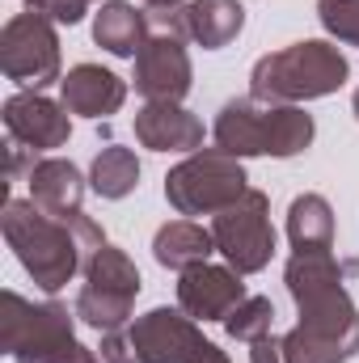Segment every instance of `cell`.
<instances>
[{
	"mask_svg": "<svg viewBox=\"0 0 359 363\" xmlns=\"http://www.w3.org/2000/svg\"><path fill=\"white\" fill-rule=\"evenodd\" d=\"M283 283L296 300V330L283 334L287 363H347L359 355V308L347 291L343 262L330 250L292 254Z\"/></svg>",
	"mask_w": 359,
	"mask_h": 363,
	"instance_id": "6da1fadb",
	"label": "cell"
},
{
	"mask_svg": "<svg viewBox=\"0 0 359 363\" xmlns=\"http://www.w3.org/2000/svg\"><path fill=\"white\" fill-rule=\"evenodd\" d=\"M0 224H4V241L17 254L21 271L47 296L64 291L93 262V254L106 245V233L85 211L81 216H51L34 199H9Z\"/></svg>",
	"mask_w": 359,
	"mask_h": 363,
	"instance_id": "7a4b0ae2",
	"label": "cell"
},
{
	"mask_svg": "<svg viewBox=\"0 0 359 363\" xmlns=\"http://www.w3.org/2000/svg\"><path fill=\"white\" fill-rule=\"evenodd\" d=\"M216 148H224L228 157H300L313 135L317 123L304 106H283V101H258L254 93L233 97L220 106L216 114Z\"/></svg>",
	"mask_w": 359,
	"mask_h": 363,
	"instance_id": "3957f363",
	"label": "cell"
},
{
	"mask_svg": "<svg viewBox=\"0 0 359 363\" xmlns=\"http://www.w3.org/2000/svg\"><path fill=\"white\" fill-rule=\"evenodd\" d=\"M72 317L55 300H26L13 287L0 296V351L13 363H101L77 338Z\"/></svg>",
	"mask_w": 359,
	"mask_h": 363,
	"instance_id": "277c9868",
	"label": "cell"
},
{
	"mask_svg": "<svg viewBox=\"0 0 359 363\" xmlns=\"http://www.w3.org/2000/svg\"><path fill=\"white\" fill-rule=\"evenodd\" d=\"M351 64L330 38H304L283 51H270L250 72V93L258 101H283L300 106L313 97H330L347 85Z\"/></svg>",
	"mask_w": 359,
	"mask_h": 363,
	"instance_id": "5b68a950",
	"label": "cell"
},
{
	"mask_svg": "<svg viewBox=\"0 0 359 363\" xmlns=\"http://www.w3.org/2000/svg\"><path fill=\"white\" fill-rule=\"evenodd\" d=\"M148 13V38L136 55V93L144 101H182L194 85V68L186 55L190 21L186 4L174 9H144Z\"/></svg>",
	"mask_w": 359,
	"mask_h": 363,
	"instance_id": "8992f818",
	"label": "cell"
},
{
	"mask_svg": "<svg viewBox=\"0 0 359 363\" xmlns=\"http://www.w3.org/2000/svg\"><path fill=\"white\" fill-rule=\"evenodd\" d=\"M245 182L241 157H228L224 148H199L165 174V199L178 216H220L250 190Z\"/></svg>",
	"mask_w": 359,
	"mask_h": 363,
	"instance_id": "52a82bcc",
	"label": "cell"
},
{
	"mask_svg": "<svg viewBox=\"0 0 359 363\" xmlns=\"http://www.w3.org/2000/svg\"><path fill=\"white\" fill-rule=\"evenodd\" d=\"M203 330L182 308H153L123 330L101 334V363H186Z\"/></svg>",
	"mask_w": 359,
	"mask_h": 363,
	"instance_id": "ba28073f",
	"label": "cell"
},
{
	"mask_svg": "<svg viewBox=\"0 0 359 363\" xmlns=\"http://www.w3.org/2000/svg\"><path fill=\"white\" fill-rule=\"evenodd\" d=\"M140 271L136 262L118 250V245H101L93 254V262L85 267V283L77 291V317L97 330V334H110V330H123L131 321V308H136V296H140Z\"/></svg>",
	"mask_w": 359,
	"mask_h": 363,
	"instance_id": "9c48e42d",
	"label": "cell"
},
{
	"mask_svg": "<svg viewBox=\"0 0 359 363\" xmlns=\"http://www.w3.org/2000/svg\"><path fill=\"white\" fill-rule=\"evenodd\" d=\"M0 68L21 89H38V93L47 85H55V81H64L55 21H47L38 13L9 17L4 30H0Z\"/></svg>",
	"mask_w": 359,
	"mask_h": 363,
	"instance_id": "30bf717a",
	"label": "cell"
},
{
	"mask_svg": "<svg viewBox=\"0 0 359 363\" xmlns=\"http://www.w3.org/2000/svg\"><path fill=\"white\" fill-rule=\"evenodd\" d=\"M216 254L237 274H258L270 267L275 254V228H270V199L263 190H245L233 207L211 216Z\"/></svg>",
	"mask_w": 359,
	"mask_h": 363,
	"instance_id": "8fae6325",
	"label": "cell"
},
{
	"mask_svg": "<svg viewBox=\"0 0 359 363\" xmlns=\"http://www.w3.org/2000/svg\"><path fill=\"white\" fill-rule=\"evenodd\" d=\"M4 131L26 152H51L64 148L72 135V118L64 101H51L38 89H21L4 101Z\"/></svg>",
	"mask_w": 359,
	"mask_h": 363,
	"instance_id": "7c38bea8",
	"label": "cell"
},
{
	"mask_svg": "<svg viewBox=\"0 0 359 363\" xmlns=\"http://www.w3.org/2000/svg\"><path fill=\"white\" fill-rule=\"evenodd\" d=\"M245 300V283L233 267L199 262L178 274V308L194 321H224Z\"/></svg>",
	"mask_w": 359,
	"mask_h": 363,
	"instance_id": "4fadbf2b",
	"label": "cell"
},
{
	"mask_svg": "<svg viewBox=\"0 0 359 363\" xmlns=\"http://www.w3.org/2000/svg\"><path fill=\"white\" fill-rule=\"evenodd\" d=\"M136 140L153 152H199L203 118L190 114L182 101H144L136 110Z\"/></svg>",
	"mask_w": 359,
	"mask_h": 363,
	"instance_id": "5bb4252c",
	"label": "cell"
},
{
	"mask_svg": "<svg viewBox=\"0 0 359 363\" xmlns=\"http://www.w3.org/2000/svg\"><path fill=\"white\" fill-rule=\"evenodd\" d=\"M60 101L68 106V114L81 118H110L123 110L127 101V81L114 77L101 64H77L68 68V77L60 81Z\"/></svg>",
	"mask_w": 359,
	"mask_h": 363,
	"instance_id": "9a60e30c",
	"label": "cell"
},
{
	"mask_svg": "<svg viewBox=\"0 0 359 363\" xmlns=\"http://www.w3.org/2000/svg\"><path fill=\"white\" fill-rule=\"evenodd\" d=\"M30 199L51 211V216H81V203H85V178L72 161L64 157H43L30 165Z\"/></svg>",
	"mask_w": 359,
	"mask_h": 363,
	"instance_id": "2e32d148",
	"label": "cell"
},
{
	"mask_svg": "<svg viewBox=\"0 0 359 363\" xmlns=\"http://www.w3.org/2000/svg\"><path fill=\"white\" fill-rule=\"evenodd\" d=\"M148 38V13L127 0H106L93 17V43L114 60H136Z\"/></svg>",
	"mask_w": 359,
	"mask_h": 363,
	"instance_id": "e0dca14e",
	"label": "cell"
},
{
	"mask_svg": "<svg viewBox=\"0 0 359 363\" xmlns=\"http://www.w3.org/2000/svg\"><path fill=\"white\" fill-rule=\"evenodd\" d=\"M211 254H216V237H211V228H203L194 220H170L153 237V258L165 271L182 274L190 267H199V262H207Z\"/></svg>",
	"mask_w": 359,
	"mask_h": 363,
	"instance_id": "ac0fdd59",
	"label": "cell"
},
{
	"mask_svg": "<svg viewBox=\"0 0 359 363\" xmlns=\"http://www.w3.org/2000/svg\"><path fill=\"white\" fill-rule=\"evenodd\" d=\"M186 21H190V43H199L203 51H220L245 30V9L237 0H190Z\"/></svg>",
	"mask_w": 359,
	"mask_h": 363,
	"instance_id": "d6986e66",
	"label": "cell"
},
{
	"mask_svg": "<svg viewBox=\"0 0 359 363\" xmlns=\"http://www.w3.org/2000/svg\"><path fill=\"white\" fill-rule=\"evenodd\" d=\"M287 241L292 254L334 250V207L321 194H296L287 207Z\"/></svg>",
	"mask_w": 359,
	"mask_h": 363,
	"instance_id": "ffe728a7",
	"label": "cell"
},
{
	"mask_svg": "<svg viewBox=\"0 0 359 363\" xmlns=\"http://www.w3.org/2000/svg\"><path fill=\"white\" fill-rule=\"evenodd\" d=\"M89 186L101 199H127L140 186V161L123 144H106L89 165Z\"/></svg>",
	"mask_w": 359,
	"mask_h": 363,
	"instance_id": "44dd1931",
	"label": "cell"
},
{
	"mask_svg": "<svg viewBox=\"0 0 359 363\" xmlns=\"http://www.w3.org/2000/svg\"><path fill=\"white\" fill-rule=\"evenodd\" d=\"M220 325L237 342H258V338H267L270 325H275V304H270L267 296H245Z\"/></svg>",
	"mask_w": 359,
	"mask_h": 363,
	"instance_id": "7402d4cb",
	"label": "cell"
},
{
	"mask_svg": "<svg viewBox=\"0 0 359 363\" xmlns=\"http://www.w3.org/2000/svg\"><path fill=\"white\" fill-rule=\"evenodd\" d=\"M317 21L334 43L359 47V0H317Z\"/></svg>",
	"mask_w": 359,
	"mask_h": 363,
	"instance_id": "603a6c76",
	"label": "cell"
},
{
	"mask_svg": "<svg viewBox=\"0 0 359 363\" xmlns=\"http://www.w3.org/2000/svg\"><path fill=\"white\" fill-rule=\"evenodd\" d=\"M85 9L89 4H81V0H26V13H38L55 26H77L85 17Z\"/></svg>",
	"mask_w": 359,
	"mask_h": 363,
	"instance_id": "cb8c5ba5",
	"label": "cell"
},
{
	"mask_svg": "<svg viewBox=\"0 0 359 363\" xmlns=\"http://www.w3.org/2000/svg\"><path fill=\"white\" fill-rule=\"evenodd\" d=\"M250 363H287L283 359V338H258V342H250Z\"/></svg>",
	"mask_w": 359,
	"mask_h": 363,
	"instance_id": "d4e9b609",
	"label": "cell"
},
{
	"mask_svg": "<svg viewBox=\"0 0 359 363\" xmlns=\"http://www.w3.org/2000/svg\"><path fill=\"white\" fill-rule=\"evenodd\" d=\"M186 363H233V359H228V355H224L216 342H207V338H203V342L190 351V359H186Z\"/></svg>",
	"mask_w": 359,
	"mask_h": 363,
	"instance_id": "484cf974",
	"label": "cell"
},
{
	"mask_svg": "<svg viewBox=\"0 0 359 363\" xmlns=\"http://www.w3.org/2000/svg\"><path fill=\"white\" fill-rule=\"evenodd\" d=\"M174 4H182V0H148V9H174Z\"/></svg>",
	"mask_w": 359,
	"mask_h": 363,
	"instance_id": "4316f807",
	"label": "cell"
},
{
	"mask_svg": "<svg viewBox=\"0 0 359 363\" xmlns=\"http://www.w3.org/2000/svg\"><path fill=\"white\" fill-rule=\"evenodd\" d=\"M351 110H355V118H359V89H355V97H351Z\"/></svg>",
	"mask_w": 359,
	"mask_h": 363,
	"instance_id": "83f0119b",
	"label": "cell"
},
{
	"mask_svg": "<svg viewBox=\"0 0 359 363\" xmlns=\"http://www.w3.org/2000/svg\"><path fill=\"white\" fill-rule=\"evenodd\" d=\"M81 4H97V0H81Z\"/></svg>",
	"mask_w": 359,
	"mask_h": 363,
	"instance_id": "f1b7e54d",
	"label": "cell"
}]
</instances>
